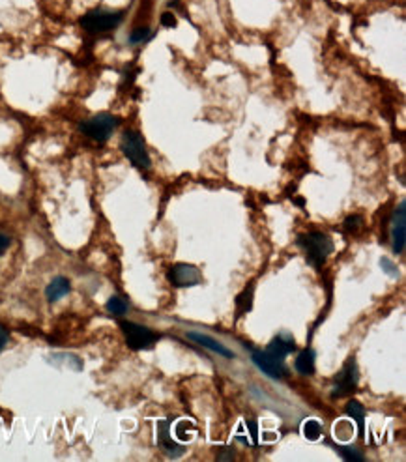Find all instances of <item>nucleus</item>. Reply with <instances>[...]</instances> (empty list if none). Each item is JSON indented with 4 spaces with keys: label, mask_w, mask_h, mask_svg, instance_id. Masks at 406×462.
Instances as JSON below:
<instances>
[{
    "label": "nucleus",
    "mask_w": 406,
    "mask_h": 462,
    "mask_svg": "<svg viewBox=\"0 0 406 462\" xmlns=\"http://www.w3.org/2000/svg\"><path fill=\"white\" fill-rule=\"evenodd\" d=\"M298 244L307 253V258L313 266H320L334 251V242L322 232H311L298 238Z\"/></svg>",
    "instance_id": "nucleus-1"
},
{
    "label": "nucleus",
    "mask_w": 406,
    "mask_h": 462,
    "mask_svg": "<svg viewBox=\"0 0 406 462\" xmlns=\"http://www.w3.org/2000/svg\"><path fill=\"white\" fill-rule=\"evenodd\" d=\"M118 120L117 117H112L109 112H100V114H96V117L89 118V120H84L79 129H81V133L86 135L89 139L98 140V143H105L109 137L112 135V131L118 128Z\"/></svg>",
    "instance_id": "nucleus-2"
},
{
    "label": "nucleus",
    "mask_w": 406,
    "mask_h": 462,
    "mask_svg": "<svg viewBox=\"0 0 406 462\" xmlns=\"http://www.w3.org/2000/svg\"><path fill=\"white\" fill-rule=\"evenodd\" d=\"M124 13L122 11H109V10H92L81 19V27L89 32L100 34L109 32L122 22Z\"/></svg>",
    "instance_id": "nucleus-3"
},
{
    "label": "nucleus",
    "mask_w": 406,
    "mask_h": 462,
    "mask_svg": "<svg viewBox=\"0 0 406 462\" xmlns=\"http://www.w3.org/2000/svg\"><path fill=\"white\" fill-rule=\"evenodd\" d=\"M120 146H122L124 156L128 157L135 167L145 169V171L146 169H150V156H148V152H146L145 140H143V137H140L137 131H126V133L122 135Z\"/></svg>",
    "instance_id": "nucleus-4"
},
{
    "label": "nucleus",
    "mask_w": 406,
    "mask_h": 462,
    "mask_svg": "<svg viewBox=\"0 0 406 462\" xmlns=\"http://www.w3.org/2000/svg\"><path fill=\"white\" fill-rule=\"evenodd\" d=\"M120 328H122L126 343H128L131 350H148V348L156 345L157 335L152 329L146 328V326H140V324L135 322H122Z\"/></svg>",
    "instance_id": "nucleus-5"
},
{
    "label": "nucleus",
    "mask_w": 406,
    "mask_h": 462,
    "mask_svg": "<svg viewBox=\"0 0 406 462\" xmlns=\"http://www.w3.org/2000/svg\"><path fill=\"white\" fill-rule=\"evenodd\" d=\"M169 281L178 289H185V286H197L202 281V275L199 268L180 262L169 270Z\"/></svg>",
    "instance_id": "nucleus-6"
},
{
    "label": "nucleus",
    "mask_w": 406,
    "mask_h": 462,
    "mask_svg": "<svg viewBox=\"0 0 406 462\" xmlns=\"http://www.w3.org/2000/svg\"><path fill=\"white\" fill-rule=\"evenodd\" d=\"M358 385V369L356 362L354 359H348L346 365L343 367L339 374H337V380H335V388H334V397H345L351 395L352 391H356Z\"/></svg>",
    "instance_id": "nucleus-7"
},
{
    "label": "nucleus",
    "mask_w": 406,
    "mask_h": 462,
    "mask_svg": "<svg viewBox=\"0 0 406 462\" xmlns=\"http://www.w3.org/2000/svg\"><path fill=\"white\" fill-rule=\"evenodd\" d=\"M406 204L405 201L399 204V208L393 213V221H391V238H393V251L397 255L405 253L406 245Z\"/></svg>",
    "instance_id": "nucleus-8"
},
{
    "label": "nucleus",
    "mask_w": 406,
    "mask_h": 462,
    "mask_svg": "<svg viewBox=\"0 0 406 462\" xmlns=\"http://www.w3.org/2000/svg\"><path fill=\"white\" fill-rule=\"evenodd\" d=\"M253 363L270 378H283L284 373H287L283 362H279L266 352H253Z\"/></svg>",
    "instance_id": "nucleus-9"
},
{
    "label": "nucleus",
    "mask_w": 406,
    "mask_h": 462,
    "mask_svg": "<svg viewBox=\"0 0 406 462\" xmlns=\"http://www.w3.org/2000/svg\"><path fill=\"white\" fill-rule=\"evenodd\" d=\"M171 421H159L157 423V444L162 447L163 451H167L171 457H180L184 453V447L174 444L173 438H171Z\"/></svg>",
    "instance_id": "nucleus-10"
},
{
    "label": "nucleus",
    "mask_w": 406,
    "mask_h": 462,
    "mask_svg": "<svg viewBox=\"0 0 406 462\" xmlns=\"http://www.w3.org/2000/svg\"><path fill=\"white\" fill-rule=\"evenodd\" d=\"M188 339L195 341V343H199V345H202L204 348H208V350L216 352V354H219V356H225V357H234L233 350H228L227 346H223L219 341L211 339V337H208V335H202V334H195V331H190L188 334Z\"/></svg>",
    "instance_id": "nucleus-11"
},
{
    "label": "nucleus",
    "mask_w": 406,
    "mask_h": 462,
    "mask_svg": "<svg viewBox=\"0 0 406 462\" xmlns=\"http://www.w3.org/2000/svg\"><path fill=\"white\" fill-rule=\"evenodd\" d=\"M292 350H294V341L287 339V337H275V339H272V343L268 345V348L264 352L270 354L272 357H275V359H279V362H283L284 357L289 356Z\"/></svg>",
    "instance_id": "nucleus-12"
},
{
    "label": "nucleus",
    "mask_w": 406,
    "mask_h": 462,
    "mask_svg": "<svg viewBox=\"0 0 406 462\" xmlns=\"http://www.w3.org/2000/svg\"><path fill=\"white\" fill-rule=\"evenodd\" d=\"M70 290H72V284H70V281H67L66 277H55L47 284L45 296H47V300L49 301H58L62 300L64 296L70 294Z\"/></svg>",
    "instance_id": "nucleus-13"
},
{
    "label": "nucleus",
    "mask_w": 406,
    "mask_h": 462,
    "mask_svg": "<svg viewBox=\"0 0 406 462\" xmlns=\"http://www.w3.org/2000/svg\"><path fill=\"white\" fill-rule=\"evenodd\" d=\"M296 371L300 374H303V376H311L313 373H315V352L313 350H303L298 356V359H296L294 363Z\"/></svg>",
    "instance_id": "nucleus-14"
},
{
    "label": "nucleus",
    "mask_w": 406,
    "mask_h": 462,
    "mask_svg": "<svg viewBox=\"0 0 406 462\" xmlns=\"http://www.w3.org/2000/svg\"><path fill=\"white\" fill-rule=\"evenodd\" d=\"M253 284H249L247 289H244V292L236 298V311H238V317H242L244 312H247L253 305Z\"/></svg>",
    "instance_id": "nucleus-15"
},
{
    "label": "nucleus",
    "mask_w": 406,
    "mask_h": 462,
    "mask_svg": "<svg viewBox=\"0 0 406 462\" xmlns=\"http://www.w3.org/2000/svg\"><path fill=\"white\" fill-rule=\"evenodd\" d=\"M346 414L351 416L354 421L358 423V427H360V430L363 433V419H365V408H363L362 402L358 401H351L348 404H346Z\"/></svg>",
    "instance_id": "nucleus-16"
},
{
    "label": "nucleus",
    "mask_w": 406,
    "mask_h": 462,
    "mask_svg": "<svg viewBox=\"0 0 406 462\" xmlns=\"http://www.w3.org/2000/svg\"><path fill=\"white\" fill-rule=\"evenodd\" d=\"M301 430H303V436H306L307 440H318L320 436H322V425L318 423L317 419H307L306 423H303V427H301Z\"/></svg>",
    "instance_id": "nucleus-17"
},
{
    "label": "nucleus",
    "mask_w": 406,
    "mask_h": 462,
    "mask_svg": "<svg viewBox=\"0 0 406 462\" xmlns=\"http://www.w3.org/2000/svg\"><path fill=\"white\" fill-rule=\"evenodd\" d=\"M107 311L111 312V315H117V317H122V315L128 312V303H126L122 298L112 296L111 300L107 301Z\"/></svg>",
    "instance_id": "nucleus-18"
},
{
    "label": "nucleus",
    "mask_w": 406,
    "mask_h": 462,
    "mask_svg": "<svg viewBox=\"0 0 406 462\" xmlns=\"http://www.w3.org/2000/svg\"><path fill=\"white\" fill-rule=\"evenodd\" d=\"M193 433H195V425L191 421H180L176 425V438H180V440H190Z\"/></svg>",
    "instance_id": "nucleus-19"
},
{
    "label": "nucleus",
    "mask_w": 406,
    "mask_h": 462,
    "mask_svg": "<svg viewBox=\"0 0 406 462\" xmlns=\"http://www.w3.org/2000/svg\"><path fill=\"white\" fill-rule=\"evenodd\" d=\"M150 28H135L131 36H129V41L131 44H143L146 39H150Z\"/></svg>",
    "instance_id": "nucleus-20"
},
{
    "label": "nucleus",
    "mask_w": 406,
    "mask_h": 462,
    "mask_svg": "<svg viewBox=\"0 0 406 462\" xmlns=\"http://www.w3.org/2000/svg\"><path fill=\"white\" fill-rule=\"evenodd\" d=\"M337 451L341 453V457L346 458V461H363L362 453H358L354 447H337Z\"/></svg>",
    "instance_id": "nucleus-21"
},
{
    "label": "nucleus",
    "mask_w": 406,
    "mask_h": 462,
    "mask_svg": "<svg viewBox=\"0 0 406 462\" xmlns=\"http://www.w3.org/2000/svg\"><path fill=\"white\" fill-rule=\"evenodd\" d=\"M362 218L360 216H354V218H348L345 221V230H348V232H358V229H360V225H362Z\"/></svg>",
    "instance_id": "nucleus-22"
},
{
    "label": "nucleus",
    "mask_w": 406,
    "mask_h": 462,
    "mask_svg": "<svg viewBox=\"0 0 406 462\" xmlns=\"http://www.w3.org/2000/svg\"><path fill=\"white\" fill-rule=\"evenodd\" d=\"M380 266L384 268L386 273H390V275H393V277L399 275V272H397V266L391 260H388V258H382V260H380Z\"/></svg>",
    "instance_id": "nucleus-23"
},
{
    "label": "nucleus",
    "mask_w": 406,
    "mask_h": 462,
    "mask_svg": "<svg viewBox=\"0 0 406 462\" xmlns=\"http://www.w3.org/2000/svg\"><path fill=\"white\" fill-rule=\"evenodd\" d=\"M162 25L163 27H169V28L176 27V17H174V13H171V11H165V13L162 15Z\"/></svg>",
    "instance_id": "nucleus-24"
},
{
    "label": "nucleus",
    "mask_w": 406,
    "mask_h": 462,
    "mask_svg": "<svg viewBox=\"0 0 406 462\" xmlns=\"http://www.w3.org/2000/svg\"><path fill=\"white\" fill-rule=\"evenodd\" d=\"M8 341H10V335H8V329L4 326H0V352L4 350L6 345H8Z\"/></svg>",
    "instance_id": "nucleus-25"
},
{
    "label": "nucleus",
    "mask_w": 406,
    "mask_h": 462,
    "mask_svg": "<svg viewBox=\"0 0 406 462\" xmlns=\"http://www.w3.org/2000/svg\"><path fill=\"white\" fill-rule=\"evenodd\" d=\"M8 247H10V238L4 236V234H0V256L4 255Z\"/></svg>",
    "instance_id": "nucleus-26"
}]
</instances>
